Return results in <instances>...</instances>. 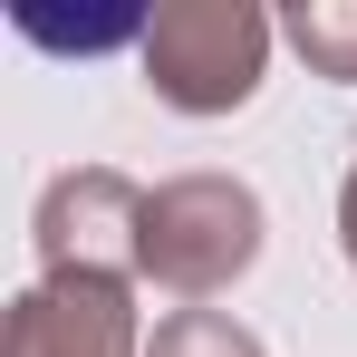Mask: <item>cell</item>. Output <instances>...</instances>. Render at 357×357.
<instances>
[{
	"label": "cell",
	"mask_w": 357,
	"mask_h": 357,
	"mask_svg": "<svg viewBox=\"0 0 357 357\" xmlns=\"http://www.w3.org/2000/svg\"><path fill=\"white\" fill-rule=\"evenodd\" d=\"M271 39H280V20L251 0H165L135 29V68L174 116H232L271 77Z\"/></svg>",
	"instance_id": "cell-1"
},
{
	"label": "cell",
	"mask_w": 357,
	"mask_h": 357,
	"mask_svg": "<svg viewBox=\"0 0 357 357\" xmlns=\"http://www.w3.org/2000/svg\"><path fill=\"white\" fill-rule=\"evenodd\" d=\"M145 203L155 193L116 165H68L29 213L39 280H145Z\"/></svg>",
	"instance_id": "cell-3"
},
{
	"label": "cell",
	"mask_w": 357,
	"mask_h": 357,
	"mask_svg": "<svg viewBox=\"0 0 357 357\" xmlns=\"http://www.w3.org/2000/svg\"><path fill=\"white\" fill-rule=\"evenodd\" d=\"M338 251H348V271H357V165H348V183H338Z\"/></svg>",
	"instance_id": "cell-7"
},
{
	"label": "cell",
	"mask_w": 357,
	"mask_h": 357,
	"mask_svg": "<svg viewBox=\"0 0 357 357\" xmlns=\"http://www.w3.org/2000/svg\"><path fill=\"white\" fill-rule=\"evenodd\" d=\"M10 357H145L135 280H29L10 299Z\"/></svg>",
	"instance_id": "cell-4"
},
{
	"label": "cell",
	"mask_w": 357,
	"mask_h": 357,
	"mask_svg": "<svg viewBox=\"0 0 357 357\" xmlns=\"http://www.w3.org/2000/svg\"><path fill=\"white\" fill-rule=\"evenodd\" d=\"M145 357H271L241 319H222V309H174V319H155V348Z\"/></svg>",
	"instance_id": "cell-6"
},
{
	"label": "cell",
	"mask_w": 357,
	"mask_h": 357,
	"mask_svg": "<svg viewBox=\"0 0 357 357\" xmlns=\"http://www.w3.org/2000/svg\"><path fill=\"white\" fill-rule=\"evenodd\" d=\"M280 39L309 59V77L357 87V0H299V10H280Z\"/></svg>",
	"instance_id": "cell-5"
},
{
	"label": "cell",
	"mask_w": 357,
	"mask_h": 357,
	"mask_svg": "<svg viewBox=\"0 0 357 357\" xmlns=\"http://www.w3.org/2000/svg\"><path fill=\"white\" fill-rule=\"evenodd\" d=\"M271 213L241 174H174L145 203V280L165 299H222L261 261Z\"/></svg>",
	"instance_id": "cell-2"
}]
</instances>
